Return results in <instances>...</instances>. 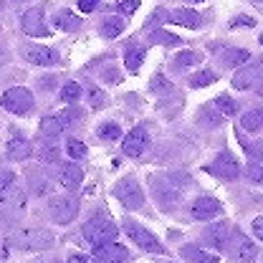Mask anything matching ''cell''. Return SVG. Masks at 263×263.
Instances as JSON below:
<instances>
[{"label": "cell", "mask_w": 263, "mask_h": 263, "mask_svg": "<svg viewBox=\"0 0 263 263\" xmlns=\"http://www.w3.org/2000/svg\"><path fill=\"white\" fill-rule=\"evenodd\" d=\"M10 243L23 251H43L53 243V233L46 228H21L10 235Z\"/></svg>", "instance_id": "6da1fadb"}, {"label": "cell", "mask_w": 263, "mask_h": 263, "mask_svg": "<svg viewBox=\"0 0 263 263\" xmlns=\"http://www.w3.org/2000/svg\"><path fill=\"white\" fill-rule=\"evenodd\" d=\"M0 106H3L5 111L15 114V117H26V114H31L33 109H35V99H33V94L28 91V89H23V86H13V89L3 91Z\"/></svg>", "instance_id": "7a4b0ae2"}, {"label": "cell", "mask_w": 263, "mask_h": 263, "mask_svg": "<svg viewBox=\"0 0 263 263\" xmlns=\"http://www.w3.org/2000/svg\"><path fill=\"white\" fill-rule=\"evenodd\" d=\"M117 235H119V228L111 223V218L97 215V218H91L89 223H84V238H86L89 243H94V246L111 243Z\"/></svg>", "instance_id": "3957f363"}, {"label": "cell", "mask_w": 263, "mask_h": 263, "mask_svg": "<svg viewBox=\"0 0 263 263\" xmlns=\"http://www.w3.org/2000/svg\"><path fill=\"white\" fill-rule=\"evenodd\" d=\"M114 197H117L127 210H142V208H144V193H142V187L137 185L134 177L119 180L117 187H114Z\"/></svg>", "instance_id": "277c9868"}, {"label": "cell", "mask_w": 263, "mask_h": 263, "mask_svg": "<svg viewBox=\"0 0 263 263\" xmlns=\"http://www.w3.org/2000/svg\"><path fill=\"white\" fill-rule=\"evenodd\" d=\"M230 256L235 258L238 263H256L258 258V248L256 243H251V238L243 233V230L233 228L230 230Z\"/></svg>", "instance_id": "5b68a950"}, {"label": "cell", "mask_w": 263, "mask_h": 263, "mask_svg": "<svg viewBox=\"0 0 263 263\" xmlns=\"http://www.w3.org/2000/svg\"><path fill=\"white\" fill-rule=\"evenodd\" d=\"M124 233L129 235L132 243H137L139 248H144V251H149V253H164V246L149 233V228H144V226H139V223H134V220H124Z\"/></svg>", "instance_id": "8992f818"}, {"label": "cell", "mask_w": 263, "mask_h": 263, "mask_svg": "<svg viewBox=\"0 0 263 263\" xmlns=\"http://www.w3.org/2000/svg\"><path fill=\"white\" fill-rule=\"evenodd\" d=\"M48 215L53 223L59 226H68L76 215H79V200L71 195H61V197H53L51 205H48Z\"/></svg>", "instance_id": "52a82bcc"}, {"label": "cell", "mask_w": 263, "mask_h": 263, "mask_svg": "<svg viewBox=\"0 0 263 263\" xmlns=\"http://www.w3.org/2000/svg\"><path fill=\"white\" fill-rule=\"evenodd\" d=\"M205 172L220 177V180H235L240 175V162L235 160V155L230 152H220L218 157H213L210 162L205 164Z\"/></svg>", "instance_id": "ba28073f"}, {"label": "cell", "mask_w": 263, "mask_h": 263, "mask_svg": "<svg viewBox=\"0 0 263 263\" xmlns=\"http://www.w3.org/2000/svg\"><path fill=\"white\" fill-rule=\"evenodd\" d=\"M26 190L23 187H15L10 185L5 193H0V213H8V215H21L26 210Z\"/></svg>", "instance_id": "9c48e42d"}, {"label": "cell", "mask_w": 263, "mask_h": 263, "mask_svg": "<svg viewBox=\"0 0 263 263\" xmlns=\"http://www.w3.org/2000/svg\"><path fill=\"white\" fill-rule=\"evenodd\" d=\"M21 28L31 38H46V35H51L48 28H46V23H43V8H28L23 13V18H21Z\"/></svg>", "instance_id": "30bf717a"}, {"label": "cell", "mask_w": 263, "mask_h": 263, "mask_svg": "<svg viewBox=\"0 0 263 263\" xmlns=\"http://www.w3.org/2000/svg\"><path fill=\"white\" fill-rule=\"evenodd\" d=\"M21 56H23L28 64H33V66H53V64H59V53H56L53 48H48V46H33V43H28V46H23V48H21Z\"/></svg>", "instance_id": "8fae6325"}, {"label": "cell", "mask_w": 263, "mask_h": 263, "mask_svg": "<svg viewBox=\"0 0 263 263\" xmlns=\"http://www.w3.org/2000/svg\"><path fill=\"white\" fill-rule=\"evenodd\" d=\"M220 213H223V205L210 195L197 197L195 202L190 205V215H193L195 220H213V218H218Z\"/></svg>", "instance_id": "7c38bea8"}, {"label": "cell", "mask_w": 263, "mask_h": 263, "mask_svg": "<svg viewBox=\"0 0 263 263\" xmlns=\"http://www.w3.org/2000/svg\"><path fill=\"white\" fill-rule=\"evenodd\" d=\"M147 147H149V134H147L144 127H134V129L124 137V142H122V149H124V155H129V157H139Z\"/></svg>", "instance_id": "4fadbf2b"}, {"label": "cell", "mask_w": 263, "mask_h": 263, "mask_svg": "<svg viewBox=\"0 0 263 263\" xmlns=\"http://www.w3.org/2000/svg\"><path fill=\"white\" fill-rule=\"evenodd\" d=\"M228 238H230V228L226 223H213V226H208L202 230V243H208L215 251H226L228 248Z\"/></svg>", "instance_id": "5bb4252c"}, {"label": "cell", "mask_w": 263, "mask_h": 263, "mask_svg": "<svg viewBox=\"0 0 263 263\" xmlns=\"http://www.w3.org/2000/svg\"><path fill=\"white\" fill-rule=\"evenodd\" d=\"M258 79H261V66H238V71L233 73V79H230V84H233V89H238V91H246V89H251V86H256L258 84Z\"/></svg>", "instance_id": "9a60e30c"}, {"label": "cell", "mask_w": 263, "mask_h": 263, "mask_svg": "<svg viewBox=\"0 0 263 263\" xmlns=\"http://www.w3.org/2000/svg\"><path fill=\"white\" fill-rule=\"evenodd\" d=\"M94 256H97L101 263H124L129 258V248L119 246V243H101L94 248Z\"/></svg>", "instance_id": "2e32d148"}, {"label": "cell", "mask_w": 263, "mask_h": 263, "mask_svg": "<svg viewBox=\"0 0 263 263\" xmlns=\"http://www.w3.org/2000/svg\"><path fill=\"white\" fill-rule=\"evenodd\" d=\"M167 21H172L177 26H185V28H200L202 26V15L193 8H175L172 13H167Z\"/></svg>", "instance_id": "e0dca14e"}, {"label": "cell", "mask_w": 263, "mask_h": 263, "mask_svg": "<svg viewBox=\"0 0 263 263\" xmlns=\"http://www.w3.org/2000/svg\"><path fill=\"white\" fill-rule=\"evenodd\" d=\"M31 152H33L31 142L23 139V137H13V139H8V144H5V155H8V160H13V162L28 160Z\"/></svg>", "instance_id": "ac0fdd59"}, {"label": "cell", "mask_w": 263, "mask_h": 263, "mask_svg": "<svg viewBox=\"0 0 263 263\" xmlns=\"http://www.w3.org/2000/svg\"><path fill=\"white\" fill-rule=\"evenodd\" d=\"M59 182L64 185L66 190L81 187V182H84V170H81L79 164H64L61 172H59Z\"/></svg>", "instance_id": "d6986e66"}, {"label": "cell", "mask_w": 263, "mask_h": 263, "mask_svg": "<svg viewBox=\"0 0 263 263\" xmlns=\"http://www.w3.org/2000/svg\"><path fill=\"white\" fill-rule=\"evenodd\" d=\"M155 197H157V202L162 205V210H172V208L180 202V190L172 187V185H157V187H155Z\"/></svg>", "instance_id": "ffe728a7"}, {"label": "cell", "mask_w": 263, "mask_h": 263, "mask_svg": "<svg viewBox=\"0 0 263 263\" xmlns=\"http://www.w3.org/2000/svg\"><path fill=\"white\" fill-rule=\"evenodd\" d=\"M248 61H251V53L246 48H226L220 53V64L228 66V68H238V66L248 64Z\"/></svg>", "instance_id": "44dd1931"}, {"label": "cell", "mask_w": 263, "mask_h": 263, "mask_svg": "<svg viewBox=\"0 0 263 263\" xmlns=\"http://www.w3.org/2000/svg\"><path fill=\"white\" fill-rule=\"evenodd\" d=\"M180 256L187 263H218V256H210L208 251H202L197 246H182L180 248Z\"/></svg>", "instance_id": "7402d4cb"}, {"label": "cell", "mask_w": 263, "mask_h": 263, "mask_svg": "<svg viewBox=\"0 0 263 263\" xmlns=\"http://www.w3.org/2000/svg\"><path fill=\"white\" fill-rule=\"evenodd\" d=\"M223 119H226V117H223L215 106H202L200 114H197V124H200V127H210V129L223 127Z\"/></svg>", "instance_id": "603a6c76"}, {"label": "cell", "mask_w": 263, "mask_h": 263, "mask_svg": "<svg viewBox=\"0 0 263 263\" xmlns=\"http://www.w3.org/2000/svg\"><path fill=\"white\" fill-rule=\"evenodd\" d=\"M240 127L246 132H261L263 129V106L248 109V111L240 117Z\"/></svg>", "instance_id": "cb8c5ba5"}, {"label": "cell", "mask_w": 263, "mask_h": 263, "mask_svg": "<svg viewBox=\"0 0 263 263\" xmlns=\"http://www.w3.org/2000/svg\"><path fill=\"white\" fill-rule=\"evenodd\" d=\"M64 129H66V124L59 114H51V117H43V119H41V137L53 139L56 134H61Z\"/></svg>", "instance_id": "d4e9b609"}, {"label": "cell", "mask_w": 263, "mask_h": 263, "mask_svg": "<svg viewBox=\"0 0 263 263\" xmlns=\"http://www.w3.org/2000/svg\"><path fill=\"white\" fill-rule=\"evenodd\" d=\"M144 46H137V43H132V46H127V51H124V64H127V68H129L132 73H137L139 71V66H142V61H144Z\"/></svg>", "instance_id": "484cf974"}, {"label": "cell", "mask_w": 263, "mask_h": 263, "mask_svg": "<svg viewBox=\"0 0 263 263\" xmlns=\"http://www.w3.org/2000/svg\"><path fill=\"white\" fill-rule=\"evenodd\" d=\"M56 26L66 33H73L81 28V18L73 15L71 10H59V13H56Z\"/></svg>", "instance_id": "4316f807"}, {"label": "cell", "mask_w": 263, "mask_h": 263, "mask_svg": "<svg viewBox=\"0 0 263 263\" xmlns=\"http://www.w3.org/2000/svg\"><path fill=\"white\" fill-rule=\"evenodd\" d=\"M200 61H202V53H200V51H182V53L175 56L172 66H175L177 71H185V68H190V66H197Z\"/></svg>", "instance_id": "83f0119b"}, {"label": "cell", "mask_w": 263, "mask_h": 263, "mask_svg": "<svg viewBox=\"0 0 263 263\" xmlns=\"http://www.w3.org/2000/svg\"><path fill=\"white\" fill-rule=\"evenodd\" d=\"M149 91L152 94H160V97H167V94H172V81L164 73H155L149 79Z\"/></svg>", "instance_id": "f1b7e54d"}, {"label": "cell", "mask_w": 263, "mask_h": 263, "mask_svg": "<svg viewBox=\"0 0 263 263\" xmlns=\"http://www.w3.org/2000/svg\"><path fill=\"white\" fill-rule=\"evenodd\" d=\"M99 31H101L104 38H117L119 33L124 31V18H117V15H114V18H106Z\"/></svg>", "instance_id": "f546056e"}, {"label": "cell", "mask_w": 263, "mask_h": 263, "mask_svg": "<svg viewBox=\"0 0 263 263\" xmlns=\"http://www.w3.org/2000/svg\"><path fill=\"white\" fill-rule=\"evenodd\" d=\"M213 106H215V109H218L223 117H235V114H238V104H235V99H230L228 94H220V97H215Z\"/></svg>", "instance_id": "4dcf8cb0"}, {"label": "cell", "mask_w": 263, "mask_h": 263, "mask_svg": "<svg viewBox=\"0 0 263 263\" xmlns=\"http://www.w3.org/2000/svg\"><path fill=\"white\" fill-rule=\"evenodd\" d=\"M149 43H155V46H180L182 41H180L177 35H172V33L155 28V31L149 33Z\"/></svg>", "instance_id": "1f68e13d"}, {"label": "cell", "mask_w": 263, "mask_h": 263, "mask_svg": "<svg viewBox=\"0 0 263 263\" xmlns=\"http://www.w3.org/2000/svg\"><path fill=\"white\" fill-rule=\"evenodd\" d=\"M215 81H218V73H213V71H197V73L190 76V86L193 89H205V86H210Z\"/></svg>", "instance_id": "d6a6232c"}, {"label": "cell", "mask_w": 263, "mask_h": 263, "mask_svg": "<svg viewBox=\"0 0 263 263\" xmlns=\"http://www.w3.org/2000/svg\"><path fill=\"white\" fill-rule=\"evenodd\" d=\"M97 134H99V139H104V142H117L122 137V129L114 122H104V124H99Z\"/></svg>", "instance_id": "836d02e7"}, {"label": "cell", "mask_w": 263, "mask_h": 263, "mask_svg": "<svg viewBox=\"0 0 263 263\" xmlns=\"http://www.w3.org/2000/svg\"><path fill=\"white\" fill-rule=\"evenodd\" d=\"M35 155H38L41 162H59V147H56L53 142H43V144L35 149Z\"/></svg>", "instance_id": "e575fe53"}, {"label": "cell", "mask_w": 263, "mask_h": 263, "mask_svg": "<svg viewBox=\"0 0 263 263\" xmlns=\"http://www.w3.org/2000/svg\"><path fill=\"white\" fill-rule=\"evenodd\" d=\"M79 99H81V86H79L76 81H66L64 86H61V101L76 104Z\"/></svg>", "instance_id": "d590c367"}, {"label": "cell", "mask_w": 263, "mask_h": 263, "mask_svg": "<svg viewBox=\"0 0 263 263\" xmlns=\"http://www.w3.org/2000/svg\"><path fill=\"white\" fill-rule=\"evenodd\" d=\"M66 152H68V157H73V160H81V157H86V144L81 142V139H73V137H68L66 139Z\"/></svg>", "instance_id": "8d00e7d4"}, {"label": "cell", "mask_w": 263, "mask_h": 263, "mask_svg": "<svg viewBox=\"0 0 263 263\" xmlns=\"http://www.w3.org/2000/svg\"><path fill=\"white\" fill-rule=\"evenodd\" d=\"M86 97H89V106L91 109H104L106 106V94L99 89V86H89V91H86Z\"/></svg>", "instance_id": "74e56055"}, {"label": "cell", "mask_w": 263, "mask_h": 263, "mask_svg": "<svg viewBox=\"0 0 263 263\" xmlns=\"http://www.w3.org/2000/svg\"><path fill=\"white\" fill-rule=\"evenodd\" d=\"M157 106H160V114H162V117H175V114L180 111V106H182V97H175L172 101L162 99Z\"/></svg>", "instance_id": "f35d334b"}, {"label": "cell", "mask_w": 263, "mask_h": 263, "mask_svg": "<svg viewBox=\"0 0 263 263\" xmlns=\"http://www.w3.org/2000/svg\"><path fill=\"white\" fill-rule=\"evenodd\" d=\"M246 177H248V182H253V185H263V164L251 162L246 167Z\"/></svg>", "instance_id": "ab89813d"}, {"label": "cell", "mask_w": 263, "mask_h": 263, "mask_svg": "<svg viewBox=\"0 0 263 263\" xmlns=\"http://www.w3.org/2000/svg\"><path fill=\"white\" fill-rule=\"evenodd\" d=\"M31 193L33 195H46V193H51V180L31 177Z\"/></svg>", "instance_id": "60d3db41"}, {"label": "cell", "mask_w": 263, "mask_h": 263, "mask_svg": "<svg viewBox=\"0 0 263 263\" xmlns=\"http://www.w3.org/2000/svg\"><path fill=\"white\" fill-rule=\"evenodd\" d=\"M253 26H256V21L248 18V15H238L228 23V28H253Z\"/></svg>", "instance_id": "b9f144b4"}, {"label": "cell", "mask_w": 263, "mask_h": 263, "mask_svg": "<svg viewBox=\"0 0 263 263\" xmlns=\"http://www.w3.org/2000/svg\"><path fill=\"white\" fill-rule=\"evenodd\" d=\"M13 182H15V175L10 170H0V193H5Z\"/></svg>", "instance_id": "7bdbcfd3"}, {"label": "cell", "mask_w": 263, "mask_h": 263, "mask_svg": "<svg viewBox=\"0 0 263 263\" xmlns=\"http://www.w3.org/2000/svg\"><path fill=\"white\" fill-rule=\"evenodd\" d=\"M59 117L64 119V124H66V127H68L71 122H76V119H81V111H79V109H73V106H68V109H66L64 114H59Z\"/></svg>", "instance_id": "ee69618b"}, {"label": "cell", "mask_w": 263, "mask_h": 263, "mask_svg": "<svg viewBox=\"0 0 263 263\" xmlns=\"http://www.w3.org/2000/svg\"><path fill=\"white\" fill-rule=\"evenodd\" d=\"M162 21H167V13H164L162 8H160V10H155V15L147 21V31H149V28L155 31V28H157V23H162Z\"/></svg>", "instance_id": "f6af8a7d"}, {"label": "cell", "mask_w": 263, "mask_h": 263, "mask_svg": "<svg viewBox=\"0 0 263 263\" xmlns=\"http://www.w3.org/2000/svg\"><path fill=\"white\" fill-rule=\"evenodd\" d=\"M248 155H251V157H256L258 162H263V139L253 142V144L248 147Z\"/></svg>", "instance_id": "bcb514c9"}, {"label": "cell", "mask_w": 263, "mask_h": 263, "mask_svg": "<svg viewBox=\"0 0 263 263\" xmlns=\"http://www.w3.org/2000/svg\"><path fill=\"white\" fill-rule=\"evenodd\" d=\"M101 79H104V81H111V84H119V81H122V76H119L117 68H106V71L101 73Z\"/></svg>", "instance_id": "7dc6e473"}, {"label": "cell", "mask_w": 263, "mask_h": 263, "mask_svg": "<svg viewBox=\"0 0 263 263\" xmlns=\"http://www.w3.org/2000/svg\"><path fill=\"white\" fill-rule=\"evenodd\" d=\"M137 8H139V0H124V3L119 5V10H122L124 15H132Z\"/></svg>", "instance_id": "c3c4849f"}, {"label": "cell", "mask_w": 263, "mask_h": 263, "mask_svg": "<svg viewBox=\"0 0 263 263\" xmlns=\"http://www.w3.org/2000/svg\"><path fill=\"white\" fill-rule=\"evenodd\" d=\"M99 5V0H79V10L81 13H94Z\"/></svg>", "instance_id": "681fc988"}, {"label": "cell", "mask_w": 263, "mask_h": 263, "mask_svg": "<svg viewBox=\"0 0 263 263\" xmlns=\"http://www.w3.org/2000/svg\"><path fill=\"white\" fill-rule=\"evenodd\" d=\"M53 84H56V76H43V79L38 81V86H41L43 91H51V89H53Z\"/></svg>", "instance_id": "f907efd6"}, {"label": "cell", "mask_w": 263, "mask_h": 263, "mask_svg": "<svg viewBox=\"0 0 263 263\" xmlns=\"http://www.w3.org/2000/svg\"><path fill=\"white\" fill-rule=\"evenodd\" d=\"M251 228H253V233H256V238L263 240V215H258V218L253 220V226H251Z\"/></svg>", "instance_id": "816d5d0a"}, {"label": "cell", "mask_w": 263, "mask_h": 263, "mask_svg": "<svg viewBox=\"0 0 263 263\" xmlns=\"http://www.w3.org/2000/svg\"><path fill=\"white\" fill-rule=\"evenodd\" d=\"M68 263H94V258H89V256H81V253H76V256H71Z\"/></svg>", "instance_id": "f5cc1de1"}, {"label": "cell", "mask_w": 263, "mask_h": 263, "mask_svg": "<svg viewBox=\"0 0 263 263\" xmlns=\"http://www.w3.org/2000/svg\"><path fill=\"white\" fill-rule=\"evenodd\" d=\"M8 61H10V53H8V51H5V48L0 46V66H5Z\"/></svg>", "instance_id": "db71d44e"}, {"label": "cell", "mask_w": 263, "mask_h": 263, "mask_svg": "<svg viewBox=\"0 0 263 263\" xmlns=\"http://www.w3.org/2000/svg\"><path fill=\"white\" fill-rule=\"evenodd\" d=\"M251 5H253L256 10H261V13H263V0H251Z\"/></svg>", "instance_id": "11a10c76"}, {"label": "cell", "mask_w": 263, "mask_h": 263, "mask_svg": "<svg viewBox=\"0 0 263 263\" xmlns=\"http://www.w3.org/2000/svg\"><path fill=\"white\" fill-rule=\"evenodd\" d=\"M3 3H5V0H0V5H3Z\"/></svg>", "instance_id": "9f6ffc18"}, {"label": "cell", "mask_w": 263, "mask_h": 263, "mask_svg": "<svg viewBox=\"0 0 263 263\" xmlns=\"http://www.w3.org/2000/svg\"><path fill=\"white\" fill-rule=\"evenodd\" d=\"M195 3H202V0H195Z\"/></svg>", "instance_id": "6f0895ef"}, {"label": "cell", "mask_w": 263, "mask_h": 263, "mask_svg": "<svg viewBox=\"0 0 263 263\" xmlns=\"http://www.w3.org/2000/svg\"><path fill=\"white\" fill-rule=\"evenodd\" d=\"M261 43H263V35H261Z\"/></svg>", "instance_id": "680465c9"}]
</instances>
